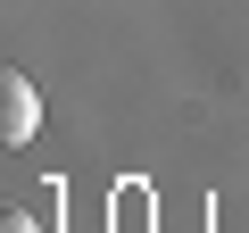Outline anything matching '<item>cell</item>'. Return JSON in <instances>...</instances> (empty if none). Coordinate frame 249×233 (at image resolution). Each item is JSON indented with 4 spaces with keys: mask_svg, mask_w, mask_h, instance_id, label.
Here are the masks:
<instances>
[{
    "mask_svg": "<svg viewBox=\"0 0 249 233\" xmlns=\"http://www.w3.org/2000/svg\"><path fill=\"white\" fill-rule=\"evenodd\" d=\"M0 92H9V108H0V134H9V150H17V142H34V125H42V100H34V83H25V75H9Z\"/></svg>",
    "mask_w": 249,
    "mask_h": 233,
    "instance_id": "obj_1",
    "label": "cell"
}]
</instances>
